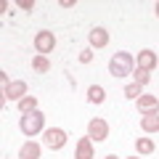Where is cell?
I'll return each mask as SVG.
<instances>
[{
    "mask_svg": "<svg viewBox=\"0 0 159 159\" xmlns=\"http://www.w3.org/2000/svg\"><path fill=\"white\" fill-rule=\"evenodd\" d=\"M88 138H90V141H106L109 138V125L101 117H96V119L88 122Z\"/></svg>",
    "mask_w": 159,
    "mask_h": 159,
    "instance_id": "cell-4",
    "label": "cell"
},
{
    "mask_svg": "<svg viewBox=\"0 0 159 159\" xmlns=\"http://www.w3.org/2000/svg\"><path fill=\"white\" fill-rule=\"evenodd\" d=\"M34 109H37V98H34V96H24L21 101H19V111H21V114L34 111Z\"/></svg>",
    "mask_w": 159,
    "mask_h": 159,
    "instance_id": "cell-15",
    "label": "cell"
},
{
    "mask_svg": "<svg viewBox=\"0 0 159 159\" xmlns=\"http://www.w3.org/2000/svg\"><path fill=\"white\" fill-rule=\"evenodd\" d=\"M103 159H117V157H114V154H109V157H103Z\"/></svg>",
    "mask_w": 159,
    "mask_h": 159,
    "instance_id": "cell-20",
    "label": "cell"
},
{
    "mask_svg": "<svg viewBox=\"0 0 159 159\" xmlns=\"http://www.w3.org/2000/svg\"><path fill=\"white\" fill-rule=\"evenodd\" d=\"M74 159H93V141H90V138H80V141H77Z\"/></svg>",
    "mask_w": 159,
    "mask_h": 159,
    "instance_id": "cell-10",
    "label": "cell"
},
{
    "mask_svg": "<svg viewBox=\"0 0 159 159\" xmlns=\"http://www.w3.org/2000/svg\"><path fill=\"white\" fill-rule=\"evenodd\" d=\"M135 148H138V154H151L154 151V141H151V138H138Z\"/></svg>",
    "mask_w": 159,
    "mask_h": 159,
    "instance_id": "cell-16",
    "label": "cell"
},
{
    "mask_svg": "<svg viewBox=\"0 0 159 159\" xmlns=\"http://www.w3.org/2000/svg\"><path fill=\"white\" fill-rule=\"evenodd\" d=\"M40 143H34V141H27L21 148H19V159H40Z\"/></svg>",
    "mask_w": 159,
    "mask_h": 159,
    "instance_id": "cell-11",
    "label": "cell"
},
{
    "mask_svg": "<svg viewBox=\"0 0 159 159\" xmlns=\"http://www.w3.org/2000/svg\"><path fill=\"white\" fill-rule=\"evenodd\" d=\"M45 146L53 148V151L64 148V146H66V133H64L61 127H48V130H45Z\"/></svg>",
    "mask_w": 159,
    "mask_h": 159,
    "instance_id": "cell-5",
    "label": "cell"
},
{
    "mask_svg": "<svg viewBox=\"0 0 159 159\" xmlns=\"http://www.w3.org/2000/svg\"><path fill=\"white\" fill-rule=\"evenodd\" d=\"M130 159H138V157H130Z\"/></svg>",
    "mask_w": 159,
    "mask_h": 159,
    "instance_id": "cell-22",
    "label": "cell"
},
{
    "mask_svg": "<svg viewBox=\"0 0 159 159\" xmlns=\"http://www.w3.org/2000/svg\"><path fill=\"white\" fill-rule=\"evenodd\" d=\"M3 96H6L8 101H21V98L27 96V82H24V80H13V82L3 85Z\"/></svg>",
    "mask_w": 159,
    "mask_h": 159,
    "instance_id": "cell-6",
    "label": "cell"
},
{
    "mask_svg": "<svg viewBox=\"0 0 159 159\" xmlns=\"http://www.w3.org/2000/svg\"><path fill=\"white\" fill-rule=\"evenodd\" d=\"M80 61H82V64H90L93 61V51H82V53H80Z\"/></svg>",
    "mask_w": 159,
    "mask_h": 159,
    "instance_id": "cell-19",
    "label": "cell"
},
{
    "mask_svg": "<svg viewBox=\"0 0 159 159\" xmlns=\"http://www.w3.org/2000/svg\"><path fill=\"white\" fill-rule=\"evenodd\" d=\"M125 98H133V101H138V98L143 96V85H138V82H130V85H125Z\"/></svg>",
    "mask_w": 159,
    "mask_h": 159,
    "instance_id": "cell-14",
    "label": "cell"
},
{
    "mask_svg": "<svg viewBox=\"0 0 159 159\" xmlns=\"http://www.w3.org/2000/svg\"><path fill=\"white\" fill-rule=\"evenodd\" d=\"M157 16H159V3H157Z\"/></svg>",
    "mask_w": 159,
    "mask_h": 159,
    "instance_id": "cell-21",
    "label": "cell"
},
{
    "mask_svg": "<svg viewBox=\"0 0 159 159\" xmlns=\"http://www.w3.org/2000/svg\"><path fill=\"white\" fill-rule=\"evenodd\" d=\"M157 66V53L154 51H141L138 53V69H146V72H151V69Z\"/></svg>",
    "mask_w": 159,
    "mask_h": 159,
    "instance_id": "cell-9",
    "label": "cell"
},
{
    "mask_svg": "<svg viewBox=\"0 0 159 159\" xmlns=\"http://www.w3.org/2000/svg\"><path fill=\"white\" fill-rule=\"evenodd\" d=\"M141 130H146V133H159V111L143 114V117H141Z\"/></svg>",
    "mask_w": 159,
    "mask_h": 159,
    "instance_id": "cell-12",
    "label": "cell"
},
{
    "mask_svg": "<svg viewBox=\"0 0 159 159\" xmlns=\"http://www.w3.org/2000/svg\"><path fill=\"white\" fill-rule=\"evenodd\" d=\"M32 69L43 74V72H48V69H51V64H48L45 56H34V58H32Z\"/></svg>",
    "mask_w": 159,
    "mask_h": 159,
    "instance_id": "cell-17",
    "label": "cell"
},
{
    "mask_svg": "<svg viewBox=\"0 0 159 159\" xmlns=\"http://www.w3.org/2000/svg\"><path fill=\"white\" fill-rule=\"evenodd\" d=\"M133 66H135V58H133V53L119 51V53H114L111 61H109V74H111L114 80L127 77V74H133Z\"/></svg>",
    "mask_w": 159,
    "mask_h": 159,
    "instance_id": "cell-1",
    "label": "cell"
},
{
    "mask_svg": "<svg viewBox=\"0 0 159 159\" xmlns=\"http://www.w3.org/2000/svg\"><path fill=\"white\" fill-rule=\"evenodd\" d=\"M53 48H56V37H53V32L43 29V32H37V34H34V51H37L40 56L51 53Z\"/></svg>",
    "mask_w": 159,
    "mask_h": 159,
    "instance_id": "cell-3",
    "label": "cell"
},
{
    "mask_svg": "<svg viewBox=\"0 0 159 159\" xmlns=\"http://www.w3.org/2000/svg\"><path fill=\"white\" fill-rule=\"evenodd\" d=\"M103 98H106V93H103L101 85H90L88 88V101L90 103H103Z\"/></svg>",
    "mask_w": 159,
    "mask_h": 159,
    "instance_id": "cell-13",
    "label": "cell"
},
{
    "mask_svg": "<svg viewBox=\"0 0 159 159\" xmlns=\"http://www.w3.org/2000/svg\"><path fill=\"white\" fill-rule=\"evenodd\" d=\"M138 111H141V114L159 111V98L157 96H141V98H138Z\"/></svg>",
    "mask_w": 159,
    "mask_h": 159,
    "instance_id": "cell-7",
    "label": "cell"
},
{
    "mask_svg": "<svg viewBox=\"0 0 159 159\" xmlns=\"http://www.w3.org/2000/svg\"><path fill=\"white\" fill-rule=\"evenodd\" d=\"M19 127H21V133L27 138H32V135H37V133H43V127H45V114L43 111H27V114H21V122H19Z\"/></svg>",
    "mask_w": 159,
    "mask_h": 159,
    "instance_id": "cell-2",
    "label": "cell"
},
{
    "mask_svg": "<svg viewBox=\"0 0 159 159\" xmlns=\"http://www.w3.org/2000/svg\"><path fill=\"white\" fill-rule=\"evenodd\" d=\"M88 40H90L93 48H103V45H109V32H106L103 27H96V29H90Z\"/></svg>",
    "mask_w": 159,
    "mask_h": 159,
    "instance_id": "cell-8",
    "label": "cell"
},
{
    "mask_svg": "<svg viewBox=\"0 0 159 159\" xmlns=\"http://www.w3.org/2000/svg\"><path fill=\"white\" fill-rule=\"evenodd\" d=\"M133 77H135V82H138V85H148L151 74H148L146 69H135V72H133Z\"/></svg>",
    "mask_w": 159,
    "mask_h": 159,
    "instance_id": "cell-18",
    "label": "cell"
}]
</instances>
